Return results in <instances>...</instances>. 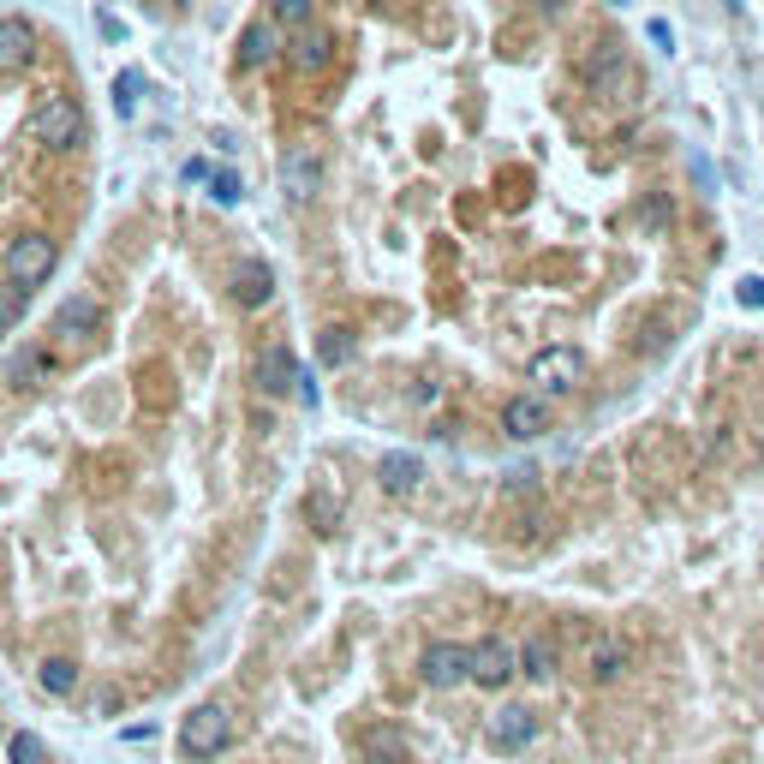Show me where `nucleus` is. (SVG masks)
I'll use <instances>...</instances> for the list:
<instances>
[{
  "instance_id": "obj_1",
  "label": "nucleus",
  "mask_w": 764,
  "mask_h": 764,
  "mask_svg": "<svg viewBox=\"0 0 764 764\" xmlns=\"http://www.w3.org/2000/svg\"><path fill=\"white\" fill-rule=\"evenodd\" d=\"M227 746H233V711L222 699L198 704V711L180 723V753L185 758H222Z\"/></svg>"
},
{
  "instance_id": "obj_2",
  "label": "nucleus",
  "mask_w": 764,
  "mask_h": 764,
  "mask_svg": "<svg viewBox=\"0 0 764 764\" xmlns=\"http://www.w3.org/2000/svg\"><path fill=\"white\" fill-rule=\"evenodd\" d=\"M31 131H36L42 150H54V156L78 150V144H84V114H78V102H72V96H42L36 114H31Z\"/></svg>"
},
{
  "instance_id": "obj_3",
  "label": "nucleus",
  "mask_w": 764,
  "mask_h": 764,
  "mask_svg": "<svg viewBox=\"0 0 764 764\" xmlns=\"http://www.w3.org/2000/svg\"><path fill=\"white\" fill-rule=\"evenodd\" d=\"M54 263H61V245H54L49 233H24V240L7 245V282L19 293H31L54 275Z\"/></svg>"
},
{
  "instance_id": "obj_4",
  "label": "nucleus",
  "mask_w": 764,
  "mask_h": 764,
  "mask_svg": "<svg viewBox=\"0 0 764 764\" xmlns=\"http://www.w3.org/2000/svg\"><path fill=\"white\" fill-rule=\"evenodd\" d=\"M513 675H520V651L502 639V634H490V639H478V645H466V681L473 687H508Z\"/></svg>"
},
{
  "instance_id": "obj_5",
  "label": "nucleus",
  "mask_w": 764,
  "mask_h": 764,
  "mask_svg": "<svg viewBox=\"0 0 764 764\" xmlns=\"http://www.w3.org/2000/svg\"><path fill=\"white\" fill-rule=\"evenodd\" d=\"M526 382H538V389H550V394H573L585 382V352L580 347H543V352H532V364H526Z\"/></svg>"
},
{
  "instance_id": "obj_6",
  "label": "nucleus",
  "mask_w": 764,
  "mask_h": 764,
  "mask_svg": "<svg viewBox=\"0 0 764 764\" xmlns=\"http://www.w3.org/2000/svg\"><path fill=\"white\" fill-rule=\"evenodd\" d=\"M418 681L448 693V687H466V645L460 639H431L418 657Z\"/></svg>"
},
{
  "instance_id": "obj_7",
  "label": "nucleus",
  "mask_w": 764,
  "mask_h": 764,
  "mask_svg": "<svg viewBox=\"0 0 764 764\" xmlns=\"http://www.w3.org/2000/svg\"><path fill=\"white\" fill-rule=\"evenodd\" d=\"M227 293H233L240 311H263V305L275 299V269L263 257H240V263H233V275H227Z\"/></svg>"
},
{
  "instance_id": "obj_8",
  "label": "nucleus",
  "mask_w": 764,
  "mask_h": 764,
  "mask_svg": "<svg viewBox=\"0 0 764 764\" xmlns=\"http://www.w3.org/2000/svg\"><path fill=\"white\" fill-rule=\"evenodd\" d=\"M627 669H634V645L622 634H597L592 651H585V675H592L597 687H609V681H622Z\"/></svg>"
},
{
  "instance_id": "obj_9",
  "label": "nucleus",
  "mask_w": 764,
  "mask_h": 764,
  "mask_svg": "<svg viewBox=\"0 0 764 764\" xmlns=\"http://www.w3.org/2000/svg\"><path fill=\"white\" fill-rule=\"evenodd\" d=\"M293 376H299V359H293L287 341H269L257 352V389L269 394V401H282V394H293Z\"/></svg>"
},
{
  "instance_id": "obj_10",
  "label": "nucleus",
  "mask_w": 764,
  "mask_h": 764,
  "mask_svg": "<svg viewBox=\"0 0 764 764\" xmlns=\"http://www.w3.org/2000/svg\"><path fill=\"white\" fill-rule=\"evenodd\" d=\"M31 61H36V31H31V19H0V78L24 72Z\"/></svg>"
},
{
  "instance_id": "obj_11",
  "label": "nucleus",
  "mask_w": 764,
  "mask_h": 764,
  "mask_svg": "<svg viewBox=\"0 0 764 764\" xmlns=\"http://www.w3.org/2000/svg\"><path fill=\"white\" fill-rule=\"evenodd\" d=\"M282 54H287V66H293V72H305V78H311V72H322V66L335 61V36H329V31H317V24H305V31L293 36Z\"/></svg>"
},
{
  "instance_id": "obj_12",
  "label": "nucleus",
  "mask_w": 764,
  "mask_h": 764,
  "mask_svg": "<svg viewBox=\"0 0 764 764\" xmlns=\"http://www.w3.org/2000/svg\"><path fill=\"white\" fill-rule=\"evenodd\" d=\"M502 431L513 436V443H532V436L550 431V406H543L538 394H513V401L502 406Z\"/></svg>"
},
{
  "instance_id": "obj_13",
  "label": "nucleus",
  "mask_w": 764,
  "mask_h": 764,
  "mask_svg": "<svg viewBox=\"0 0 764 764\" xmlns=\"http://www.w3.org/2000/svg\"><path fill=\"white\" fill-rule=\"evenodd\" d=\"M538 734V717L526 711V704H502L490 723V746H502V753H520V746H532Z\"/></svg>"
},
{
  "instance_id": "obj_14",
  "label": "nucleus",
  "mask_w": 764,
  "mask_h": 764,
  "mask_svg": "<svg viewBox=\"0 0 764 764\" xmlns=\"http://www.w3.org/2000/svg\"><path fill=\"white\" fill-rule=\"evenodd\" d=\"M275 61H282V31H275V19L245 24V36H240V66L257 72V66H275Z\"/></svg>"
},
{
  "instance_id": "obj_15",
  "label": "nucleus",
  "mask_w": 764,
  "mask_h": 764,
  "mask_svg": "<svg viewBox=\"0 0 764 764\" xmlns=\"http://www.w3.org/2000/svg\"><path fill=\"white\" fill-rule=\"evenodd\" d=\"M102 322H108L102 299H96V293H78V299H66V305H61L54 329H61V335H78V341H91V335H102Z\"/></svg>"
},
{
  "instance_id": "obj_16",
  "label": "nucleus",
  "mask_w": 764,
  "mask_h": 764,
  "mask_svg": "<svg viewBox=\"0 0 764 764\" xmlns=\"http://www.w3.org/2000/svg\"><path fill=\"white\" fill-rule=\"evenodd\" d=\"M376 484H382L389 496H413L418 484H424V460H418V454H382Z\"/></svg>"
},
{
  "instance_id": "obj_17",
  "label": "nucleus",
  "mask_w": 764,
  "mask_h": 764,
  "mask_svg": "<svg viewBox=\"0 0 764 764\" xmlns=\"http://www.w3.org/2000/svg\"><path fill=\"white\" fill-rule=\"evenodd\" d=\"M520 651V675H532V681H555V669H562V645L550 634H532L526 645H513Z\"/></svg>"
},
{
  "instance_id": "obj_18",
  "label": "nucleus",
  "mask_w": 764,
  "mask_h": 764,
  "mask_svg": "<svg viewBox=\"0 0 764 764\" xmlns=\"http://www.w3.org/2000/svg\"><path fill=\"white\" fill-rule=\"evenodd\" d=\"M282 185H287L293 203H305V198H311V191L322 185V161H317L311 150H293V156L282 161Z\"/></svg>"
},
{
  "instance_id": "obj_19",
  "label": "nucleus",
  "mask_w": 764,
  "mask_h": 764,
  "mask_svg": "<svg viewBox=\"0 0 764 764\" xmlns=\"http://www.w3.org/2000/svg\"><path fill=\"white\" fill-rule=\"evenodd\" d=\"M359 753L371 758V764H401L406 758V734L389 729V723H371V729L359 734Z\"/></svg>"
},
{
  "instance_id": "obj_20",
  "label": "nucleus",
  "mask_w": 764,
  "mask_h": 764,
  "mask_svg": "<svg viewBox=\"0 0 764 764\" xmlns=\"http://www.w3.org/2000/svg\"><path fill=\"white\" fill-rule=\"evenodd\" d=\"M592 84H597V96H627V91H634V66H627L622 54L609 49L604 61L592 66Z\"/></svg>"
},
{
  "instance_id": "obj_21",
  "label": "nucleus",
  "mask_w": 764,
  "mask_h": 764,
  "mask_svg": "<svg viewBox=\"0 0 764 764\" xmlns=\"http://www.w3.org/2000/svg\"><path fill=\"white\" fill-rule=\"evenodd\" d=\"M36 681L49 699H72L78 693V664H72V657H49V664L36 669Z\"/></svg>"
},
{
  "instance_id": "obj_22",
  "label": "nucleus",
  "mask_w": 764,
  "mask_h": 764,
  "mask_svg": "<svg viewBox=\"0 0 764 764\" xmlns=\"http://www.w3.org/2000/svg\"><path fill=\"white\" fill-rule=\"evenodd\" d=\"M317 359H322V364H347V359H352V329L329 322V329L317 335Z\"/></svg>"
},
{
  "instance_id": "obj_23",
  "label": "nucleus",
  "mask_w": 764,
  "mask_h": 764,
  "mask_svg": "<svg viewBox=\"0 0 764 764\" xmlns=\"http://www.w3.org/2000/svg\"><path fill=\"white\" fill-rule=\"evenodd\" d=\"M305 513H311V526H322V532H335L341 526V496H335V484H322V490L305 502Z\"/></svg>"
},
{
  "instance_id": "obj_24",
  "label": "nucleus",
  "mask_w": 764,
  "mask_h": 764,
  "mask_svg": "<svg viewBox=\"0 0 764 764\" xmlns=\"http://www.w3.org/2000/svg\"><path fill=\"white\" fill-rule=\"evenodd\" d=\"M7 758L12 764H49V746H42L31 729H19V734H7Z\"/></svg>"
},
{
  "instance_id": "obj_25",
  "label": "nucleus",
  "mask_w": 764,
  "mask_h": 764,
  "mask_svg": "<svg viewBox=\"0 0 764 764\" xmlns=\"http://www.w3.org/2000/svg\"><path fill=\"white\" fill-rule=\"evenodd\" d=\"M24 299H31V293H19V287H12V282H0V335H7L12 322L24 317Z\"/></svg>"
},
{
  "instance_id": "obj_26",
  "label": "nucleus",
  "mask_w": 764,
  "mask_h": 764,
  "mask_svg": "<svg viewBox=\"0 0 764 764\" xmlns=\"http://www.w3.org/2000/svg\"><path fill=\"white\" fill-rule=\"evenodd\" d=\"M210 198L222 203V210H233V203L245 198V191H240V173H227V168H222V173H210Z\"/></svg>"
},
{
  "instance_id": "obj_27",
  "label": "nucleus",
  "mask_w": 764,
  "mask_h": 764,
  "mask_svg": "<svg viewBox=\"0 0 764 764\" xmlns=\"http://www.w3.org/2000/svg\"><path fill=\"white\" fill-rule=\"evenodd\" d=\"M138 91H144V78H138V72H120V78H114V108L131 114V108H138Z\"/></svg>"
},
{
  "instance_id": "obj_28",
  "label": "nucleus",
  "mask_w": 764,
  "mask_h": 764,
  "mask_svg": "<svg viewBox=\"0 0 764 764\" xmlns=\"http://www.w3.org/2000/svg\"><path fill=\"white\" fill-rule=\"evenodd\" d=\"M639 227H645V233H664V227H669V198H664V191H657V198L639 210Z\"/></svg>"
},
{
  "instance_id": "obj_29",
  "label": "nucleus",
  "mask_w": 764,
  "mask_h": 764,
  "mask_svg": "<svg viewBox=\"0 0 764 764\" xmlns=\"http://www.w3.org/2000/svg\"><path fill=\"white\" fill-rule=\"evenodd\" d=\"M317 0H275V24H311Z\"/></svg>"
},
{
  "instance_id": "obj_30",
  "label": "nucleus",
  "mask_w": 764,
  "mask_h": 764,
  "mask_svg": "<svg viewBox=\"0 0 764 764\" xmlns=\"http://www.w3.org/2000/svg\"><path fill=\"white\" fill-rule=\"evenodd\" d=\"M36 371H42V352H24V359L12 364V382H19V389H24V376H36Z\"/></svg>"
},
{
  "instance_id": "obj_31",
  "label": "nucleus",
  "mask_w": 764,
  "mask_h": 764,
  "mask_svg": "<svg viewBox=\"0 0 764 764\" xmlns=\"http://www.w3.org/2000/svg\"><path fill=\"white\" fill-rule=\"evenodd\" d=\"M741 299H746V305H758V311H764V282H758V275H746V282H741Z\"/></svg>"
},
{
  "instance_id": "obj_32",
  "label": "nucleus",
  "mask_w": 764,
  "mask_h": 764,
  "mask_svg": "<svg viewBox=\"0 0 764 764\" xmlns=\"http://www.w3.org/2000/svg\"><path fill=\"white\" fill-rule=\"evenodd\" d=\"M376 7H401V0H376Z\"/></svg>"
},
{
  "instance_id": "obj_33",
  "label": "nucleus",
  "mask_w": 764,
  "mask_h": 764,
  "mask_svg": "<svg viewBox=\"0 0 764 764\" xmlns=\"http://www.w3.org/2000/svg\"><path fill=\"white\" fill-rule=\"evenodd\" d=\"M543 7H550V12H555V7H562V0H543Z\"/></svg>"
},
{
  "instance_id": "obj_34",
  "label": "nucleus",
  "mask_w": 764,
  "mask_h": 764,
  "mask_svg": "<svg viewBox=\"0 0 764 764\" xmlns=\"http://www.w3.org/2000/svg\"><path fill=\"white\" fill-rule=\"evenodd\" d=\"M609 7H627V0H609Z\"/></svg>"
},
{
  "instance_id": "obj_35",
  "label": "nucleus",
  "mask_w": 764,
  "mask_h": 764,
  "mask_svg": "<svg viewBox=\"0 0 764 764\" xmlns=\"http://www.w3.org/2000/svg\"><path fill=\"white\" fill-rule=\"evenodd\" d=\"M173 7H185V0H173Z\"/></svg>"
},
{
  "instance_id": "obj_36",
  "label": "nucleus",
  "mask_w": 764,
  "mask_h": 764,
  "mask_svg": "<svg viewBox=\"0 0 764 764\" xmlns=\"http://www.w3.org/2000/svg\"><path fill=\"white\" fill-rule=\"evenodd\" d=\"M734 7H741V0H734Z\"/></svg>"
}]
</instances>
